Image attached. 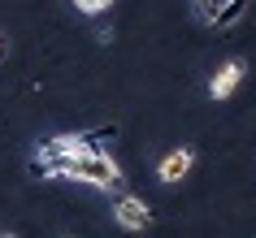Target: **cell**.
I'll list each match as a JSON object with an SVG mask.
<instances>
[{
	"mask_svg": "<svg viewBox=\"0 0 256 238\" xmlns=\"http://www.w3.org/2000/svg\"><path fill=\"white\" fill-rule=\"evenodd\" d=\"M66 178H74V182H87L96 186V191H122V165L108 152H92V156H74L66 165Z\"/></svg>",
	"mask_w": 256,
	"mask_h": 238,
	"instance_id": "1",
	"label": "cell"
},
{
	"mask_svg": "<svg viewBox=\"0 0 256 238\" xmlns=\"http://www.w3.org/2000/svg\"><path fill=\"white\" fill-rule=\"evenodd\" d=\"M243 13H248V0H230L226 9H217V13H213V26H217V30H226V26H234Z\"/></svg>",
	"mask_w": 256,
	"mask_h": 238,
	"instance_id": "5",
	"label": "cell"
},
{
	"mask_svg": "<svg viewBox=\"0 0 256 238\" xmlns=\"http://www.w3.org/2000/svg\"><path fill=\"white\" fill-rule=\"evenodd\" d=\"M191 165H196V147H174L170 156H161V165H156V178L174 186V182H182V178L191 173Z\"/></svg>",
	"mask_w": 256,
	"mask_h": 238,
	"instance_id": "4",
	"label": "cell"
},
{
	"mask_svg": "<svg viewBox=\"0 0 256 238\" xmlns=\"http://www.w3.org/2000/svg\"><path fill=\"white\" fill-rule=\"evenodd\" d=\"M226 4H230V0H196V9L204 13V22H213V13H217V9H226Z\"/></svg>",
	"mask_w": 256,
	"mask_h": 238,
	"instance_id": "7",
	"label": "cell"
},
{
	"mask_svg": "<svg viewBox=\"0 0 256 238\" xmlns=\"http://www.w3.org/2000/svg\"><path fill=\"white\" fill-rule=\"evenodd\" d=\"M243 74H248V65H243L239 56L222 61V69H217L213 82H208V95H213V100H230V95H234V87L243 82Z\"/></svg>",
	"mask_w": 256,
	"mask_h": 238,
	"instance_id": "3",
	"label": "cell"
},
{
	"mask_svg": "<svg viewBox=\"0 0 256 238\" xmlns=\"http://www.w3.org/2000/svg\"><path fill=\"white\" fill-rule=\"evenodd\" d=\"M66 238H70V234H66Z\"/></svg>",
	"mask_w": 256,
	"mask_h": 238,
	"instance_id": "10",
	"label": "cell"
},
{
	"mask_svg": "<svg viewBox=\"0 0 256 238\" xmlns=\"http://www.w3.org/2000/svg\"><path fill=\"white\" fill-rule=\"evenodd\" d=\"M0 238H14V234H0Z\"/></svg>",
	"mask_w": 256,
	"mask_h": 238,
	"instance_id": "9",
	"label": "cell"
},
{
	"mask_svg": "<svg viewBox=\"0 0 256 238\" xmlns=\"http://www.w3.org/2000/svg\"><path fill=\"white\" fill-rule=\"evenodd\" d=\"M0 56H4V39H0Z\"/></svg>",
	"mask_w": 256,
	"mask_h": 238,
	"instance_id": "8",
	"label": "cell"
},
{
	"mask_svg": "<svg viewBox=\"0 0 256 238\" xmlns=\"http://www.w3.org/2000/svg\"><path fill=\"white\" fill-rule=\"evenodd\" d=\"M108 4H113V0H74V9H78V13H104Z\"/></svg>",
	"mask_w": 256,
	"mask_h": 238,
	"instance_id": "6",
	"label": "cell"
},
{
	"mask_svg": "<svg viewBox=\"0 0 256 238\" xmlns=\"http://www.w3.org/2000/svg\"><path fill=\"white\" fill-rule=\"evenodd\" d=\"M113 221H118L122 230H148L152 225V208L139 195H126V191H122V195L113 199Z\"/></svg>",
	"mask_w": 256,
	"mask_h": 238,
	"instance_id": "2",
	"label": "cell"
}]
</instances>
